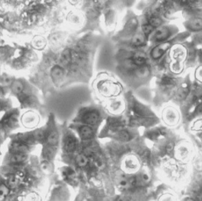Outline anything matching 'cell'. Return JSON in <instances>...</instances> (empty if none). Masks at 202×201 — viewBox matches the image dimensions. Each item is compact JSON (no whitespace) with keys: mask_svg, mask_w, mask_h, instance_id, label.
I'll use <instances>...</instances> for the list:
<instances>
[{"mask_svg":"<svg viewBox=\"0 0 202 201\" xmlns=\"http://www.w3.org/2000/svg\"><path fill=\"white\" fill-rule=\"evenodd\" d=\"M77 164L81 167H85L88 164V158L85 155H79L76 158Z\"/></svg>","mask_w":202,"mask_h":201,"instance_id":"17","label":"cell"},{"mask_svg":"<svg viewBox=\"0 0 202 201\" xmlns=\"http://www.w3.org/2000/svg\"><path fill=\"white\" fill-rule=\"evenodd\" d=\"M12 149L15 153H24L27 150V147L26 144H24L22 142H17L13 144Z\"/></svg>","mask_w":202,"mask_h":201,"instance_id":"13","label":"cell"},{"mask_svg":"<svg viewBox=\"0 0 202 201\" xmlns=\"http://www.w3.org/2000/svg\"><path fill=\"white\" fill-rule=\"evenodd\" d=\"M58 132L55 130H52L51 132H50L49 135L47 136V142L51 146H55L58 144Z\"/></svg>","mask_w":202,"mask_h":201,"instance_id":"12","label":"cell"},{"mask_svg":"<svg viewBox=\"0 0 202 201\" xmlns=\"http://www.w3.org/2000/svg\"><path fill=\"white\" fill-rule=\"evenodd\" d=\"M26 159H27V156H26V154H24V153H15V154L11 157L10 160L12 163H19L24 162Z\"/></svg>","mask_w":202,"mask_h":201,"instance_id":"14","label":"cell"},{"mask_svg":"<svg viewBox=\"0 0 202 201\" xmlns=\"http://www.w3.org/2000/svg\"><path fill=\"white\" fill-rule=\"evenodd\" d=\"M41 167H42V170H44V172H47L48 170H50V165L47 163H43L42 165H41Z\"/></svg>","mask_w":202,"mask_h":201,"instance_id":"27","label":"cell"},{"mask_svg":"<svg viewBox=\"0 0 202 201\" xmlns=\"http://www.w3.org/2000/svg\"><path fill=\"white\" fill-rule=\"evenodd\" d=\"M83 120L88 125H96L99 121V114L96 111H89L83 117Z\"/></svg>","mask_w":202,"mask_h":201,"instance_id":"4","label":"cell"},{"mask_svg":"<svg viewBox=\"0 0 202 201\" xmlns=\"http://www.w3.org/2000/svg\"><path fill=\"white\" fill-rule=\"evenodd\" d=\"M189 93V87H187L186 85V86H183V87H182V89L179 91V93H178V98H179V100H183V99H185L186 96H187Z\"/></svg>","mask_w":202,"mask_h":201,"instance_id":"21","label":"cell"},{"mask_svg":"<svg viewBox=\"0 0 202 201\" xmlns=\"http://www.w3.org/2000/svg\"><path fill=\"white\" fill-rule=\"evenodd\" d=\"M161 23H162L161 19L156 16L152 17V18L149 19V24L150 25H152L154 28L159 27L160 26H161Z\"/></svg>","mask_w":202,"mask_h":201,"instance_id":"23","label":"cell"},{"mask_svg":"<svg viewBox=\"0 0 202 201\" xmlns=\"http://www.w3.org/2000/svg\"><path fill=\"white\" fill-rule=\"evenodd\" d=\"M80 135L83 140L91 139L93 136V130L91 127L85 125L80 129Z\"/></svg>","mask_w":202,"mask_h":201,"instance_id":"8","label":"cell"},{"mask_svg":"<svg viewBox=\"0 0 202 201\" xmlns=\"http://www.w3.org/2000/svg\"><path fill=\"white\" fill-rule=\"evenodd\" d=\"M35 137L37 140H42L44 137V133L42 131H37L36 133H35Z\"/></svg>","mask_w":202,"mask_h":201,"instance_id":"26","label":"cell"},{"mask_svg":"<svg viewBox=\"0 0 202 201\" xmlns=\"http://www.w3.org/2000/svg\"><path fill=\"white\" fill-rule=\"evenodd\" d=\"M77 148V140L73 136H68L65 142V148L67 152H71L76 149Z\"/></svg>","mask_w":202,"mask_h":201,"instance_id":"9","label":"cell"},{"mask_svg":"<svg viewBox=\"0 0 202 201\" xmlns=\"http://www.w3.org/2000/svg\"><path fill=\"white\" fill-rule=\"evenodd\" d=\"M133 63L136 66H140V65H145L146 62V56L143 52H137L132 58Z\"/></svg>","mask_w":202,"mask_h":201,"instance_id":"6","label":"cell"},{"mask_svg":"<svg viewBox=\"0 0 202 201\" xmlns=\"http://www.w3.org/2000/svg\"><path fill=\"white\" fill-rule=\"evenodd\" d=\"M122 125H123L122 121L118 118H109L108 120V126L112 130H120Z\"/></svg>","mask_w":202,"mask_h":201,"instance_id":"10","label":"cell"},{"mask_svg":"<svg viewBox=\"0 0 202 201\" xmlns=\"http://www.w3.org/2000/svg\"><path fill=\"white\" fill-rule=\"evenodd\" d=\"M133 110L139 115H146L148 114V110L145 108L140 103H135L133 106Z\"/></svg>","mask_w":202,"mask_h":201,"instance_id":"18","label":"cell"},{"mask_svg":"<svg viewBox=\"0 0 202 201\" xmlns=\"http://www.w3.org/2000/svg\"><path fill=\"white\" fill-rule=\"evenodd\" d=\"M63 69L60 66H57L56 65V66L53 67L52 69H51V78H52L53 81L55 82V84L60 83L63 79Z\"/></svg>","mask_w":202,"mask_h":201,"instance_id":"2","label":"cell"},{"mask_svg":"<svg viewBox=\"0 0 202 201\" xmlns=\"http://www.w3.org/2000/svg\"><path fill=\"white\" fill-rule=\"evenodd\" d=\"M160 85H164V86H170L175 83V80L169 76H164L160 79Z\"/></svg>","mask_w":202,"mask_h":201,"instance_id":"19","label":"cell"},{"mask_svg":"<svg viewBox=\"0 0 202 201\" xmlns=\"http://www.w3.org/2000/svg\"><path fill=\"white\" fill-rule=\"evenodd\" d=\"M9 193V188L6 186L5 185H2L0 186V200L4 199L6 196H7V194Z\"/></svg>","mask_w":202,"mask_h":201,"instance_id":"24","label":"cell"},{"mask_svg":"<svg viewBox=\"0 0 202 201\" xmlns=\"http://www.w3.org/2000/svg\"><path fill=\"white\" fill-rule=\"evenodd\" d=\"M155 28L153 27L152 25H150L149 23L145 24L144 26H142V31H143V34L145 35V36H148L149 35L151 34L153 32Z\"/></svg>","mask_w":202,"mask_h":201,"instance_id":"22","label":"cell"},{"mask_svg":"<svg viewBox=\"0 0 202 201\" xmlns=\"http://www.w3.org/2000/svg\"><path fill=\"white\" fill-rule=\"evenodd\" d=\"M144 34H137L132 40L131 44L134 47H141L145 44V37Z\"/></svg>","mask_w":202,"mask_h":201,"instance_id":"11","label":"cell"},{"mask_svg":"<svg viewBox=\"0 0 202 201\" xmlns=\"http://www.w3.org/2000/svg\"><path fill=\"white\" fill-rule=\"evenodd\" d=\"M196 113H197V114L202 115V103H200V104L197 106V109H196Z\"/></svg>","mask_w":202,"mask_h":201,"instance_id":"28","label":"cell"},{"mask_svg":"<svg viewBox=\"0 0 202 201\" xmlns=\"http://www.w3.org/2000/svg\"><path fill=\"white\" fill-rule=\"evenodd\" d=\"M118 138L122 141H128L130 139L129 132L126 130H118Z\"/></svg>","mask_w":202,"mask_h":201,"instance_id":"20","label":"cell"},{"mask_svg":"<svg viewBox=\"0 0 202 201\" xmlns=\"http://www.w3.org/2000/svg\"><path fill=\"white\" fill-rule=\"evenodd\" d=\"M170 36L169 29L167 27H160L156 31V33L154 34V38L157 41H164L167 40Z\"/></svg>","mask_w":202,"mask_h":201,"instance_id":"3","label":"cell"},{"mask_svg":"<svg viewBox=\"0 0 202 201\" xmlns=\"http://www.w3.org/2000/svg\"><path fill=\"white\" fill-rule=\"evenodd\" d=\"M135 74L138 77H148L150 73V69L149 68V66L145 64V65H140V66H137L136 69H134Z\"/></svg>","mask_w":202,"mask_h":201,"instance_id":"7","label":"cell"},{"mask_svg":"<svg viewBox=\"0 0 202 201\" xmlns=\"http://www.w3.org/2000/svg\"><path fill=\"white\" fill-rule=\"evenodd\" d=\"M187 26L192 31H200L202 29V19L201 18H193L189 21Z\"/></svg>","mask_w":202,"mask_h":201,"instance_id":"5","label":"cell"},{"mask_svg":"<svg viewBox=\"0 0 202 201\" xmlns=\"http://www.w3.org/2000/svg\"><path fill=\"white\" fill-rule=\"evenodd\" d=\"M170 43H162L160 45L156 46L152 49L151 52V55L154 59H159L164 55V53L169 49Z\"/></svg>","mask_w":202,"mask_h":201,"instance_id":"1","label":"cell"},{"mask_svg":"<svg viewBox=\"0 0 202 201\" xmlns=\"http://www.w3.org/2000/svg\"><path fill=\"white\" fill-rule=\"evenodd\" d=\"M126 167L129 169H134L136 167V163L133 160H128L126 162Z\"/></svg>","mask_w":202,"mask_h":201,"instance_id":"25","label":"cell"},{"mask_svg":"<svg viewBox=\"0 0 202 201\" xmlns=\"http://www.w3.org/2000/svg\"><path fill=\"white\" fill-rule=\"evenodd\" d=\"M71 58H72L71 52L69 50H66L62 52V56H61V62L65 65H67L71 61Z\"/></svg>","mask_w":202,"mask_h":201,"instance_id":"16","label":"cell"},{"mask_svg":"<svg viewBox=\"0 0 202 201\" xmlns=\"http://www.w3.org/2000/svg\"><path fill=\"white\" fill-rule=\"evenodd\" d=\"M1 93H2V92H1V89H0V95H1Z\"/></svg>","mask_w":202,"mask_h":201,"instance_id":"29","label":"cell"},{"mask_svg":"<svg viewBox=\"0 0 202 201\" xmlns=\"http://www.w3.org/2000/svg\"><path fill=\"white\" fill-rule=\"evenodd\" d=\"M24 89V85L19 81H15L14 83L12 84V91L15 94H20Z\"/></svg>","mask_w":202,"mask_h":201,"instance_id":"15","label":"cell"}]
</instances>
